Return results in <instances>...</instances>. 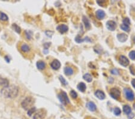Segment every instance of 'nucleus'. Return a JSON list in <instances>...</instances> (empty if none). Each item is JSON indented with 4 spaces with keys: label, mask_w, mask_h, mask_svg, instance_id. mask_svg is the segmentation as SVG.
<instances>
[{
    "label": "nucleus",
    "mask_w": 135,
    "mask_h": 119,
    "mask_svg": "<svg viewBox=\"0 0 135 119\" xmlns=\"http://www.w3.org/2000/svg\"><path fill=\"white\" fill-rule=\"evenodd\" d=\"M132 84L133 85V87L135 88V79H133L132 81Z\"/></svg>",
    "instance_id": "nucleus-39"
},
{
    "label": "nucleus",
    "mask_w": 135,
    "mask_h": 119,
    "mask_svg": "<svg viewBox=\"0 0 135 119\" xmlns=\"http://www.w3.org/2000/svg\"></svg>",
    "instance_id": "nucleus-42"
},
{
    "label": "nucleus",
    "mask_w": 135,
    "mask_h": 119,
    "mask_svg": "<svg viewBox=\"0 0 135 119\" xmlns=\"http://www.w3.org/2000/svg\"><path fill=\"white\" fill-rule=\"evenodd\" d=\"M25 36L28 40H30L32 37V32L31 31H25Z\"/></svg>",
    "instance_id": "nucleus-29"
},
{
    "label": "nucleus",
    "mask_w": 135,
    "mask_h": 119,
    "mask_svg": "<svg viewBox=\"0 0 135 119\" xmlns=\"http://www.w3.org/2000/svg\"><path fill=\"white\" fill-rule=\"evenodd\" d=\"M50 66L54 70H58L60 69L61 67V63L58 60H54L51 63H50Z\"/></svg>",
    "instance_id": "nucleus-9"
},
{
    "label": "nucleus",
    "mask_w": 135,
    "mask_h": 119,
    "mask_svg": "<svg viewBox=\"0 0 135 119\" xmlns=\"http://www.w3.org/2000/svg\"><path fill=\"white\" fill-rule=\"evenodd\" d=\"M121 110L119 108H115L113 110V113H114L115 115L116 116H119V115L121 114Z\"/></svg>",
    "instance_id": "nucleus-28"
},
{
    "label": "nucleus",
    "mask_w": 135,
    "mask_h": 119,
    "mask_svg": "<svg viewBox=\"0 0 135 119\" xmlns=\"http://www.w3.org/2000/svg\"><path fill=\"white\" fill-rule=\"evenodd\" d=\"M77 87H78V89L82 92H84L86 90V85L84 83H79L77 86Z\"/></svg>",
    "instance_id": "nucleus-21"
},
{
    "label": "nucleus",
    "mask_w": 135,
    "mask_h": 119,
    "mask_svg": "<svg viewBox=\"0 0 135 119\" xmlns=\"http://www.w3.org/2000/svg\"><path fill=\"white\" fill-rule=\"evenodd\" d=\"M83 78H84V79H85L86 81L88 82V83H90V82H91L92 79H93L91 75H89V73H86V74L84 75V76H83Z\"/></svg>",
    "instance_id": "nucleus-24"
},
{
    "label": "nucleus",
    "mask_w": 135,
    "mask_h": 119,
    "mask_svg": "<svg viewBox=\"0 0 135 119\" xmlns=\"http://www.w3.org/2000/svg\"><path fill=\"white\" fill-rule=\"evenodd\" d=\"M134 42H135V37H134Z\"/></svg>",
    "instance_id": "nucleus-41"
},
{
    "label": "nucleus",
    "mask_w": 135,
    "mask_h": 119,
    "mask_svg": "<svg viewBox=\"0 0 135 119\" xmlns=\"http://www.w3.org/2000/svg\"><path fill=\"white\" fill-rule=\"evenodd\" d=\"M64 73L66 75L70 76L73 73V70L70 67H66V68H64Z\"/></svg>",
    "instance_id": "nucleus-19"
},
{
    "label": "nucleus",
    "mask_w": 135,
    "mask_h": 119,
    "mask_svg": "<svg viewBox=\"0 0 135 119\" xmlns=\"http://www.w3.org/2000/svg\"><path fill=\"white\" fill-rule=\"evenodd\" d=\"M8 85H8V81L7 79L0 77V86H2L4 88V87H7Z\"/></svg>",
    "instance_id": "nucleus-17"
},
{
    "label": "nucleus",
    "mask_w": 135,
    "mask_h": 119,
    "mask_svg": "<svg viewBox=\"0 0 135 119\" xmlns=\"http://www.w3.org/2000/svg\"><path fill=\"white\" fill-rule=\"evenodd\" d=\"M123 24L127 25V26H129L130 25V19L128 17H126L125 19H124V20L123 21Z\"/></svg>",
    "instance_id": "nucleus-27"
},
{
    "label": "nucleus",
    "mask_w": 135,
    "mask_h": 119,
    "mask_svg": "<svg viewBox=\"0 0 135 119\" xmlns=\"http://www.w3.org/2000/svg\"><path fill=\"white\" fill-rule=\"evenodd\" d=\"M87 107L89 111H95L96 110L97 108L95 103L93 102H89L87 103Z\"/></svg>",
    "instance_id": "nucleus-12"
},
{
    "label": "nucleus",
    "mask_w": 135,
    "mask_h": 119,
    "mask_svg": "<svg viewBox=\"0 0 135 119\" xmlns=\"http://www.w3.org/2000/svg\"><path fill=\"white\" fill-rule=\"evenodd\" d=\"M119 61L121 65H122L124 67L127 66L128 65V64H129V60H128V59L126 57L124 56V55H121L119 57Z\"/></svg>",
    "instance_id": "nucleus-6"
},
{
    "label": "nucleus",
    "mask_w": 135,
    "mask_h": 119,
    "mask_svg": "<svg viewBox=\"0 0 135 119\" xmlns=\"http://www.w3.org/2000/svg\"><path fill=\"white\" fill-rule=\"evenodd\" d=\"M82 20H83V22H84V25H85V28H86L87 30H89V29L91 28V25H90V23H89V20H88V18H87L86 16H83Z\"/></svg>",
    "instance_id": "nucleus-16"
},
{
    "label": "nucleus",
    "mask_w": 135,
    "mask_h": 119,
    "mask_svg": "<svg viewBox=\"0 0 135 119\" xmlns=\"http://www.w3.org/2000/svg\"><path fill=\"white\" fill-rule=\"evenodd\" d=\"M117 38L121 42H124L128 39V36L124 33H121L117 35Z\"/></svg>",
    "instance_id": "nucleus-13"
},
{
    "label": "nucleus",
    "mask_w": 135,
    "mask_h": 119,
    "mask_svg": "<svg viewBox=\"0 0 135 119\" xmlns=\"http://www.w3.org/2000/svg\"><path fill=\"white\" fill-rule=\"evenodd\" d=\"M37 68L39 70H43L46 68V64L43 61H39L37 63Z\"/></svg>",
    "instance_id": "nucleus-18"
},
{
    "label": "nucleus",
    "mask_w": 135,
    "mask_h": 119,
    "mask_svg": "<svg viewBox=\"0 0 135 119\" xmlns=\"http://www.w3.org/2000/svg\"><path fill=\"white\" fill-rule=\"evenodd\" d=\"M95 96L100 100H103L105 98V94L101 90H97L95 92Z\"/></svg>",
    "instance_id": "nucleus-15"
},
{
    "label": "nucleus",
    "mask_w": 135,
    "mask_h": 119,
    "mask_svg": "<svg viewBox=\"0 0 135 119\" xmlns=\"http://www.w3.org/2000/svg\"><path fill=\"white\" fill-rule=\"evenodd\" d=\"M133 107H134V109L135 110V103L134 104V105H133Z\"/></svg>",
    "instance_id": "nucleus-40"
},
{
    "label": "nucleus",
    "mask_w": 135,
    "mask_h": 119,
    "mask_svg": "<svg viewBox=\"0 0 135 119\" xmlns=\"http://www.w3.org/2000/svg\"><path fill=\"white\" fill-rule=\"evenodd\" d=\"M75 41L77 43H80L83 42H84V41L91 42V40L90 39H89V38H88V37H85L84 39H82V38L80 37V36H79V35H78V36L76 37Z\"/></svg>",
    "instance_id": "nucleus-14"
},
{
    "label": "nucleus",
    "mask_w": 135,
    "mask_h": 119,
    "mask_svg": "<svg viewBox=\"0 0 135 119\" xmlns=\"http://www.w3.org/2000/svg\"><path fill=\"white\" fill-rule=\"evenodd\" d=\"M19 93V88L15 85H8L4 87L1 90V94L6 98H15L17 96Z\"/></svg>",
    "instance_id": "nucleus-1"
},
{
    "label": "nucleus",
    "mask_w": 135,
    "mask_h": 119,
    "mask_svg": "<svg viewBox=\"0 0 135 119\" xmlns=\"http://www.w3.org/2000/svg\"><path fill=\"white\" fill-rule=\"evenodd\" d=\"M34 103V99L31 97H27L22 101L21 105H22V107L24 109L26 110H29L31 108H32Z\"/></svg>",
    "instance_id": "nucleus-2"
},
{
    "label": "nucleus",
    "mask_w": 135,
    "mask_h": 119,
    "mask_svg": "<svg viewBox=\"0 0 135 119\" xmlns=\"http://www.w3.org/2000/svg\"><path fill=\"white\" fill-rule=\"evenodd\" d=\"M5 60H6L7 61V63H9L10 61V59H9L8 56H6V57H5Z\"/></svg>",
    "instance_id": "nucleus-38"
},
{
    "label": "nucleus",
    "mask_w": 135,
    "mask_h": 119,
    "mask_svg": "<svg viewBox=\"0 0 135 119\" xmlns=\"http://www.w3.org/2000/svg\"><path fill=\"white\" fill-rule=\"evenodd\" d=\"M8 17L6 14L3 12H0V20L2 21H8Z\"/></svg>",
    "instance_id": "nucleus-23"
},
{
    "label": "nucleus",
    "mask_w": 135,
    "mask_h": 119,
    "mask_svg": "<svg viewBox=\"0 0 135 119\" xmlns=\"http://www.w3.org/2000/svg\"><path fill=\"white\" fill-rule=\"evenodd\" d=\"M56 30L61 34L65 33L66 32H67L69 28L67 25H64V24H62V25H60L56 27Z\"/></svg>",
    "instance_id": "nucleus-8"
},
{
    "label": "nucleus",
    "mask_w": 135,
    "mask_h": 119,
    "mask_svg": "<svg viewBox=\"0 0 135 119\" xmlns=\"http://www.w3.org/2000/svg\"><path fill=\"white\" fill-rule=\"evenodd\" d=\"M60 81L62 83V84H63V85H67V82L66 81V80H65V79H64V78H63L62 76H60Z\"/></svg>",
    "instance_id": "nucleus-33"
},
{
    "label": "nucleus",
    "mask_w": 135,
    "mask_h": 119,
    "mask_svg": "<svg viewBox=\"0 0 135 119\" xmlns=\"http://www.w3.org/2000/svg\"><path fill=\"white\" fill-rule=\"evenodd\" d=\"M111 73L113 75H118L119 74V71L117 69H113L111 70Z\"/></svg>",
    "instance_id": "nucleus-35"
},
{
    "label": "nucleus",
    "mask_w": 135,
    "mask_h": 119,
    "mask_svg": "<svg viewBox=\"0 0 135 119\" xmlns=\"http://www.w3.org/2000/svg\"><path fill=\"white\" fill-rule=\"evenodd\" d=\"M129 57L132 60H135V51H132L129 53Z\"/></svg>",
    "instance_id": "nucleus-32"
},
{
    "label": "nucleus",
    "mask_w": 135,
    "mask_h": 119,
    "mask_svg": "<svg viewBox=\"0 0 135 119\" xmlns=\"http://www.w3.org/2000/svg\"><path fill=\"white\" fill-rule=\"evenodd\" d=\"M97 3L98 4H99L100 6H102V7H104V6L106 5V1H97Z\"/></svg>",
    "instance_id": "nucleus-34"
},
{
    "label": "nucleus",
    "mask_w": 135,
    "mask_h": 119,
    "mask_svg": "<svg viewBox=\"0 0 135 119\" xmlns=\"http://www.w3.org/2000/svg\"><path fill=\"white\" fill-rule=\"evenodd\" d=\"M133 69V66H130V72L131 73H132L133 75H135V70H132Z\"/></svg>",
    "instance_id": "nucleus-37"
},
{
    "label": "nucleus",
    "mask_w": 135,
    "mask_h": 119,
    "mask_svg": "<svg viewBox=\"0 0 135 119\" xmlns=\"http://www.w3.org/2000/svg\"><path fill=\"white\" fill-rule=\"evenodd\" d=\"M70 96L73 99L77 98V97H78V94H77L76 92L74 90H71V92H70Z\"/></svg>",
    "instance_id": "nucleus-31"
},
{
    "label": "nucleus",
    "mask_w": 135,
    "mask_h": 119,
    "mask_svg": "<svg viewBox=\"0 0 135 119\" xmlns=\"http://www.w3.org/2000/svg\"><path fill=\"white\" fill-rule=\"evenodd\" d=\"M124 94L126 99H127L128 101H132L134 100L135 95L133 91H132V90L127 88H124Z\"/></svg>",
    "instance_id": "nucleus-4"
},
{
    "label": "nucleus",
    "mask_w": 135,
    "mask_h": 119,
    "mask_svg": "<svg viewBox=\"0 0 135 119\" xmlns=\"http://www.w3.org/2000/svg\"><path fill=\"white\" fill-rule=\"evenodd\" d=\"M107 28L111 31H114L117 27V24L113 21H109L106 22Z\"/></svg>",
    "instance_id": "nucleus-7"
},
{
    "label": "nucleus",
    "mask_w": 135,
    "mask_h": 119,
    "mask_svg": "<svg viewBox=\"0 0 135 119\" xmlns=\"http://www.w3.org/2000/svg\"><path fill=\"white\" fill-rule=\"evenodd\" d=\"M134 116H135V114L133 113H132L131 112L130 114H129L128 115V119H132L134 117Z\"/></svg>",
    "instance_id": "nucleus-36"
},
{
    "label": "nucleus",
    "mask_w": 135,
    "mask_h": 119,
    "mask_svg": "<svg viewBox=\"0 0 135 119\" xmlns=\"http://www.w3.org/2000/svg\"><path fill=\"white\" fill-rule=\"evenodd\" d=\"M121 28L123 31H126V32H128V31H130V30L129 26L124 25V24H121Z\"/></svg>",
    "instance_id": "nucleus-26"
},
{
    "label": "nucleus",
    "mask_w": 135,
    "mask_h": 119,
    "mask_svg": "<svg viewBox=\"0 0 135 119\" xmlns=\"http://www.w3.org/2000/svg\"><path fill=\"white\" fill-rule=\"evenodd\" d=\"M95 16H96L97 18L99 20L103 19L105 16V13L102 10H98L95 12Z\"/></svg>",
    "instance_id": "nucleus-10"
},
{
    "label": "nucleus",
    "mask_w": 135,
    "mask_h": 119,
    "mask_svg": "<svg viewBox=\"0 0 135 119\" xmlns=\"http://www.w3.org/2000/svg\"><path fill=\"white\" fill-rule=\"evenodd\" d=\"M35 111H36V108L35 107L31 108L30 109V110H28V113H27L28 115L29 116H31L32 114H33Z\"/></svg>",
    "instance_id": "nucleus-30"
},
{
    "label": "nucleus",
    "mask_w": 135,
    "mask_h": 119,
    "mask_svg": "<svg viewBox=\"0 0 135 119\" xmlns=\"http://www.w3.org/2000/svg\"><path fill=\"white\" fill-rule=\"evenodd\" d=\"M123 111L126 114L128 115L132 112V109L129 106L126 105H124L123 107Z\"/></svg>",
    "instance_id": "nucleus-22"
},
{
    "label": "nucleus",
    "mask_w": 135,
    "mask_h": 119,
    "mask_svg": "<svg viewBox=\"0 0 135 119\" xmlns=\"http://www.w3.org/2000/svg\"><path fill=\"white\" fill-rule=\"evenodd\" d=\"M45 116V112L43 111H40L35 114L33 119H43Z\"/></svg>",
    "instance_id": "nucleus-11"
},
{
    "label": "nucleus",
    "mask_w": 135,
    "mask_h": 119,
    "mask_svg": "<svg viewBox=\"0 0 135 119\" xmlns=\"http://www.w3.org/2000/svg\"><path fill=\"white\" fill-rule=\"evenodd\" d=\"M21 49L24 52H28L30 51V47L26 43H24L21 45Z\"/></svg>",
    "instance_id": "nucleus-20"
},
{
    "label": "nucleus",
    "mask_w": 135,
    "mask_h": 119,
    "mask_svg": "<svg viewBox=\"0 0 135 119\" xmlns=\"http://www.w3.org/2000/svg\"><path fill=\"white\" fill-rule=\"evenodd\" d=\"M110 95L112 98L115 99L116 100H118L121 95L120 91L117 88H111L110 91Z\"/></svg>",
    "instance_id": "nucleus-5"
},
{
    "label": "nucleus",
    "mask_w": 135,
    "mask_h": 119,
    "mask_svg": "<svg viewBox=\"0 0 135 119\" xmlns=\"http://www.w3.org/2000/svg\"><path fill=\"white\" fill-rule=\"evenodd\" d=\"M58 97L59 100L60 101L61 103H63L64 105H66L68 103H70L69 99V97H68L67 94V93H65V92H63L62 93H60V94H59L58 96Z\"/></svg>",
    "instance_id": "nucleus-3"
},
{
    "label": "nucleus",
    "mask_w": 135,
    "mask_h": 119,
    "mask_svg": "<svg viewBox=\"0 0 135 119\" xmlns=\"http://www.w3.org/2000/svg\"><path fill=\"white\" fill-rule=\"evenodd\" d=\"M12 28L14 29V30H15V31H16V32L17 33H21V28L19 27V26H18L17 25H16V24H13L12 25Z\"/></svg>",
    "instance_id": "nucleus-25"
}]
</instances>
